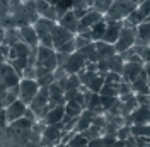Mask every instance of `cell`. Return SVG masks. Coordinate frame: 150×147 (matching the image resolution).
<instances>
[{
	"mask_svg": "<svg viewBox=\"0 0 150 147\" xmlns=\"http://www.w3.org/2000/svg\"><path fill=\"white\" fill-rule=\"evenodd\" d=\"M58 64H56V51L53 48L48 46H38V55H36V77L45 75V74H51L55 70Z\"/></svg>",
	"mask_w": 150,
	"mask_h": 147,
	"instance_id": "1",
	"label": "cell"
},
{
	"mask_svg": "<svg viewBox=\"0 0 150 147\" xmlns=\"http://www.w3.org/2000/svg\"><path fill=\"white\" fill-rule=\"evenodd\" d=\"M137 9V4L131 0H112L109 10L104 14V21H123Z\"/></svg>",
	"mask_w": 150,
	"mask_h": 147,
	"instance_id": "2",
	"label": "cell"
},
{
	"mask_svg": "<svg viewBox=\"0 0 150 147\" xmlns=\"http://www.w3.org/2000/svg\"><path fill=\"white\" fill-rule=\"evenodd\" d=\"M56 22L55 21H50V19L39 17L33 24V28L36 31L38 41H39V46H48V48H53V39H51V29Z\"/></svg>",
	"mask_w": 150,
	"mask_h": 147,
	"instance_id": "3",
	"label": "cell"
},
{
	"mask_svg": "<svg viewBox=\"0 0 150 147\" xmlns=\"http://www.w3.org/2000/svg\"><path fill=\"white\" fill-rule=\"evenodd\" d=\"M135 39H137V28H128V26H123L118 39L114 43V50L116 53H123L125 50H128L135 45Z\"/></svg>",
	"mask_w": 150,
	"mask_h": 147,
	"instance_id": "4",
	"label": "cell"
},
{
	"mask_svg": "<svg viewBox=\"0 0 150 147\" xmlns=\"http://www.w3.org/2000/svg\"><path fill=\"white\" fill-rule=\"evenodd\" d=\"M17 89H19V99L29 104L33 101V98L36 96V92L39 91V86H38L36 79H21Z\"/></svg>",
	"mask_w": 150,
	"mask_h": 147,
	"instance_id": "5",
	"label": "cell"
},
{
	"mask_svg": "<svg viewBox=\"0 0 150 147\" xmlns=\"http://www.w3.org/2000/svg\"><path fill=\"white\" fill-rule=\"evenodd\" d=\"M0 79H2V86L5 89H10V87H17L19 86L21 75L10 67V64L4 62V64H0Z\"/></svg>",
	"mask_w": 150,
	"mask_h": 147,
	"instance_id": "6",
	"label": "cell"
},
{
	"mask_svg": "<svg viewBox=\"0 0 150 147\" xmlns=\"http://www.w3.org/2000/svg\"><path fill=\"white\" fill-rule=\"evenodd\" d=\"M60 138H62V130L55 127V125H46L43 133H41V147H55L60 144Z\"/></svg>",
	"mask_w": 150,
	"mask_h": 147,
	"instance_id": "7",
	"label": "cell"
},
{
	"mask_svg": "<svg viewBox=\"0 0 150 147\" xmlns=\"http://www.w3.org/2000/svg\"><path fill=\"white\" fill-rule=\"evenodd\" d=\"M85 64H87L85 56L82 55L80 51H74V53H70V55H68L67 62L62 65V67L67 70V74H79L85 67Z\"/></svg>",
	"mask_w": 150,
	"mask_h": 147,
	"instance_id": "8",
	"label": "cell"
},
{
	"mask_svg": "<svg viewBox=\"0 0 150 147\" xmlns=\"http://www.w3.org/2000/svg\"><path fill=\"white\" fill-rule=\"evenodd\" d=\"M74 33H70V31H67L65 28H62L58 22H56L53 29H51V39H53V50L56 48H60L62 45H65L68 41H72L74 39Z\"/></svg>",
	"mask_w": 150,
	"mask_h": 147,
	"instance_id": "9",
	"label": "cell"
},
{
	"mask_svg": "<svg viewBox=\"0 0 150 147\" xmlns=\"http://www.w3.org/2000/svg\"><path fill=\"white\" fill-rule=\"evenodd\" d=\"M26 110H28V104H26V103H22L19 98L14 103H10L7 108H4V113H5V120H7V123H10V121H14V120L21 118V116H24Z\"/></svg>",
	"mask_w": 150,
	"mask_h": 147,
	"instance_id": "10",
	"label": "cell"
},
{
	"mask_svg": "<svg viewBox=\"0 0 150 147\" xmlns=\"http://www.w3.org/2000/svg\"><path fill=\"white\" fill-rule=\"evenodd\" d=\"M121 28H123V21H106V29H104V34H103L101 41L114 45Z\"/></svg>",
	"mask_w": 150,
	"mask_h": 147,
	"instance_id": "11",
	"label": "cell"
},
{
	"mask_svg": "<svg viewBox=\"0 0 150 147\" xmlns=\"http://www.w3.org/2000/svg\"><path fill=\"white\" fill-rule=\"evenodd\" d=\"M48 87H39V91L36 92V96L33 98V101L29 103L28 106L31 108V110L36 113V116H38V120H39V115H41V110L45 108L48 104Z\"/></svg>",
	"mask_w": 150,
	"mask_h": 147,
	"instance_id": "12",
	"label": "cell"
},
{
	"mask_svg": "<svg viewBox=\"0 0 150 147\" xmlns=\"http://www.w3.org/2000/svg\"><path fill=\"white\" fill-rule=\"evenodd\" d=\"M103 16L99 14V12H96V10L89 9L87 10V14H85L82 19H79V26H77V34H80V33H84V31H89V29L92 28L94 24L97 22V21H101Z\"/></svg>",
	"mask_w": 150,
	"mask_h": 147,
	"instance_id": "13",
	"label": "cell"
},
{
	"mask_svg": "<svg viewBox=\"0 0 150 147\" xmlns=\"http://www.w3.org/2000/svg\"><path fill=\"white\" fill-rule=\"evenodd\" d=\"M143 70V64H135V62H125L121 79L125 82H133Z\"/></svg>",
	"mask_w": 150,
	"mask_h": 147,
	"instance_id": "14",
	"label": "cell"
},
{
	"mask_svg": "<svg viewBox=\"0 0 150 147\" xmlns=\"http://www.w3.org/2000/svg\"><path fill=\"white\" fill-rule=\"evenodd\" d=\"M19 29V38L21 41H24L26 45H29L31 48H36L39 46V41H38V36H36V31L33 28V24H28V26H21Z\"/></svg>",
	"mask_w": 150,
	"mask_h": 147,
	"instance_id": "15",
	"label": "cell"
},
{
	"mask_svg": "<svg viewBox=\"0 0 150 147\" xmlns=\"http://www.w3.org/2000/svg\"><path fill=\"white\" fill-rule=\"evenodd\" d=\"M62 28H65L67 31H70V33H74V34H77V26H79V19L74 16V12H72V9H68L62 16V17L56 21Z\"/></svg>",
	"mask_w": 150,
	"mask_h": 147,
	"instance_id": "16",
	"label": "cell"
},
{
	"mask_svg": "<svg viewBox=\"0 0 150 147\" xmlns=\"http://www.w3.org/2000/svg\"><path fill=\"white\" fill-rule=\"evenodd\" d=\"M130 86H131V92H135V94H149L150 92V82L143 70L133 82H130Z\"/></svg>",
	"mask_w": 150,
	"mask_h": 147,
	"instance_id": "17",
	"label": "cell"
},
{
	"mask_svg": "<svg viewBox=\"0 0 150 147\" xmlns=\"http://www.w3.org/2000/svg\"><path fill=\"white\" fill-rule=\"evenodd\" d=\"M63 115H65V104H58L45 115L43 121H45V125H56L63 120Z\"/></svg>",
	"mask_w": 150,
	"mask_h": 147,
	"instance_id": "18",
	"label": "cell"
},
{
	"mask_svg": "<svg viewBox=\"0 0 150 147\" xmlns=\"http://www.w3.org/2000/svg\"><path fill=\"white\" fill-rule=\"evenodd\" d=\"M96 43V53H97V62L99 60H108L111 58L116 50H114V45H109V43H104V41H94Z\"/></svg>",
	"mask_w": 150,
	"mask_h": 147,
	"instance_id": "19",
	"label": "cell"
},
{
	"mask_svg": "<svg viewBox=\"0 0 150 147\" xmlns=\"http://www.w3.org/2000/svg\"><path fill=\"white\" fill-rule=\"evenodd\" d=\"M92 118H94V113L91 110H82V113H80V115H79V118H77V123H75L74 132L80 133V132H84L85 128H89Z\"/></svg>",
	"mask_w": 150,
	"mask_h": 147,
	"instance_id": "20",
	"label": "cell"
},
{
	"mask_svg": "<svg viewBox=\"0 0 150 147\" xmlns=\"http://www.w3.org/2000/svg\"><path fill=\"white\" fill-rule=\"evenodd\" d=\"M9 127H10V130H14V132L21 133V132H28V130L33 128V121H31V120H28L26 116H21V118L10 121Z\"/></svg>",
	"mask_w": 150,
	"mask_h": 147,
	"instance_id": "21",
	"label": "cell"
},
{
	"mask_svg": "<svg viewBox=\"0 0 150 147\" xmlns=\"http://www.w3.org/2000/svg\"><path fill=\"white\" fill-rule=\"evenodd\" d=\"M104 29H106V21H104V17H103L101 21H97L92 28L89 29L91 39H92V41H101V39H103V34H104Z\"/></svg>",
	"mask_w": 150,
	"mask_h": 147,
	"instance_id": "22",
	"label": "cell"
},
{
	"mask_svg": "<svg viewBox=\"0 0 150 147\" xmlns=\"http://www.w3.org/2000/svg\"><path fill=\"white\" fill-rule=\"evenodd\" d=\"M17 41H21V38H19V29L17 28H9L5 29V33H4V45L7 46H12L14 43H17Z\"/></svg>",
	"mask_w": 150,
	"mask_h": 147,
	"instance_id": "23",
	"label": "cell"
},
{
	"mask_svg": "<svg viewBox=\"0 0 150 147\" xmlns=\"http://www.w3.org/2000/svg\"><path fill=\"white\" fill-rule=\"evenodd\" d=\"M123 67H125V60L121 58L120 53H114V55L109 58V70L121 75L123 74Z\"/></svg>",
	"mask_w": 150,
	"mask_h": 147,
	"instance_id": "24",
	"label": "cell"
},
{
	"mask_svg": "<svg viewBox=\"0 0 150 147\" xmlns=\"http://www.w3.org/2000/svg\"><path fill=\"white\" fill-rule=\"evenodd\" d=\"M82 106L80 104H77V103H74V101H68V103H65V115L67 116H70V118H77L80 113H82Z\"/></svg>",
	"mask_w": 150,
	"mask_h": 147,
	"instance_id": "25",
	"label": "cell"
},
{
	"mask_svg": "<svg viewBox=\"0 0 150 147\" xmlns=\"http://www.w3.org/2000/svg\"><path fill=\"white\" fill-rule=\"evenodd\" d=\"M7 64H10V67L21 75L22 70L28 67V56H19V58H14V60H7Z\"/></svg>",
	"mask_w": 150,
	"mask_h": 147,
	"instance_id": "26",
	"label": "cell"
},
{
	"mask_svg": "<svg viewBox=\"0 0 150 147\" xmlns=\"http://www.w3.org/2000/svg\"><path fill=\"white\" fill-rule=\"evenodd\" d=\"M111 4H112V0H94V2H92V7H91V9L96 10V12H99L101 16H104V14L109 10Z\"/></svg>",
	"mask_w": 150,
	"mask_h": 147,
	"instance_id": "27",
	"label": "cell"
},
{
	"mask_svg": "<svg viewBox=\"0 0 150 147\" xmlns=\"http://www.w3.org/2000/svg\"><path fill=\"white\" fill-rule=\"evenodd\" d=\"M82 84L79 81L77 74H68L65 77V91H74V89H79Z\"/></svg>",
	"mask_w": 150,
	"mask_h": 147,
	"instance_id": "28",
	"label": "cell"
},
{
	"mask_svg": "<svg viewBox=\"0 0 150 147\" xmlns=\"http://www.w3.org/2000/svg\"><path fill=\"white\" fill-rule=\"evenodd\" d=\"M103 86H104V75L97 74V75L94 77L92 81H91V82H89L87 86H85V87H87V89H89L91 92H99Z\"/></svg>",
	"mask_w": 150,
	"mask_h": 147,
	"instance_id": "29",
	"label": "cell"
},
{
	"mask_svg": "<svg viewBox=\"0 0 150 147\" xmlns=\"http://www.w3.org/2000/svg\"><path fill=\"white\" fill-rule=\"evenodd\" d=\"M82 135H84L87 140H92V138H99L103 137V128H99V127H94V125H91L89 128H85L84 132H80Z\"/></svg>",
	"mask_w": 150,
	"mask_h": 147,
	"instance_id": "30",
	"label": "cell"
},
{
	"mask_svg": "<svg viewBox=\"0 0 150 147\" xmlns=\"http://www.w3.org/2000/svg\"><path fill=\"white\" fill-rule=\"evenodd\" d=\"M68 147H87V138L82 135V133H77L75 132L74 137L70 138V142L67 144Z\"/></svg>",
	"mask_w": 150,
	"mask_h": 147,
	"instance_id": "31",
	"label": "cell"
},
{
	"mask_svg": "<svg viewBox=\"0 0 150 147\" xmlns=\"http://www.w3.org/2000/svg\"><path fill=\"white\" fill-rule=\"evenodd\" d=\"M121 81H123L121 75L116 74V72H111V70H109L108 74H104V84H106V86H118Z\"/></svg>",
	"mask_w": 150,
	"mask_h": 147,
	"instance_id": "32",
	"label": "cell"
},
{
	"mask_svg": "<svg viewBox=\"0 0 150 147\" xmlns=\"http://www.w3.org/2000/svg\"><path fill=\"white\" fill-rule=\"evenodd\" d=\"M130 138H131V127L123 125V127L118 128V132H116V140L125 142V140H130Z\"/></svg>",
	"mask_w": 150,
	"mask_h": 147,
	"instance_id": "33",
	"label": "cell"
},
{
	"mask_svg": "<svg viewBox=\"0 0 150 147\" xmlns=\"http://www.w3.org/2000/svg\"><path fill=\"white\" fill-rule=\"evenodd\" d=\"M36 82L39 87H48L50 84L55 82V77H53V72L51 74H45V75H39V77H36Z\"/></svg>",
	"mask_w": 150,
	"mask_h": 147,
	"instance_id": "34",
	"label": "cell"
},
{
	"mask_svg": "<svg viewBox=\"0 0 150 147\" xmlns=\"http://www.w3.org/2000/svg\"><path fill=\"white\" fill-rule=\"evenodd\" d=\"M118 101V96L116 98H111V96H101V106L104 108V113L109 111L112 108V104Z\"/></svg>",
	"mask_w": 150,
	"mask_h": 147,
	"instance_id": "35",
	"label": "cell"
},
{
	"mask_svg": "<svg viewBox=\"0 0 150 147\" xmlns=\"http://www.w3.org/2000/svg\"><path fill=\"white\" fill-rule=\"evenodd\" d=\"M99 96H111V98H116V96H118V89H116V86H106V84H104L103 87H101V91H99Z\"/></svg>",
	"mask_w": 150,
	"mask_h": 147,
	"instance_id": "36",
	"label": "cell"
},
{
	"mask_svg": "<svg viewBox=\"0 0 150 147\" xmlns=\"http://www.w3.org/2000/svg\"><path fill=\"white\" fill-rule=\"evenodd\" d=\"M137 10L142 14V17H143V21L150 16V0H145V2H142V4H138L137 5Z\"/></svg>",
	"mask_w": 150,
	"mask_h": 147,
	"instance_id": "37",
	"label": "cell"
},
{
	"mask_svg": "<svg viewBox=\"0 0 150 147\" xmlns=\"http://www.w3.org/2000/svg\"><path fill=\"white\" fill-rule=\"evenodd\" d=\"M91 43V39H87V38H84L82 34H75L74 36V45H75V51L77 50H80V48H84L85 45H89Z\"/></svg>",
	"mask_w": 150,
	"mask_h": 147,
	"instance_id": "38",
	"label": "cell"
},
{
	"mask_svg": "<svg viewBox=\"0 0 150 147\" xmlns=\"http://www.w3.org/2000/svg\"><path fill=\"white\" fill-rule=\"evenodd\" d=\"M21 79H36V69L33 65H28L21 74Z\"/></svg>",
	"mask_w": 150,
	"mask_h": 147,
	"instance_id": "39",
	"label": "cell"
},
{
	"mask_svg": "<svg viewBox=\"0 0 150 147\" xmlns=\"http://www.w3.org/2000/svg\"><path fill=\"white\" fill-rule=\"evenodd\" d=\"M140 58L143 64H150V45L149 46H142L140 48Z\"/></svg>",
	"mask_w": 150,
	"mask_h": 147,
	"instance_id": "40",
	"label": "cell"
},
{
	"mask_svg": "<svg viewBox=\"0 0 150 147\" xmlns=\"http://www.w3.org/2000/svg\"><path fill=\"white\" fill-rule=\"evenodd\" d=\"M116 89H118V96H121V94H128V92H131V86H130V82L121 81V82L116 86Z\"/></svg>",
	"mask_w": 150,
	"mask_h": 147,
	"instance_id": "41",
	"label": "cell"
},
{
	"mask_svg": "<svg viewBox=\"0 0 150 147\" xmlns=\"http://www.w3.org/2000/svg\"><path fill=\"white\" fill-rule=\"evenodd\" d=\"M67 75H68V74H67V70L62 67V65H58L55 70H53V77H55V81H62V79H65Z\"/></svg>",
	"mask_w": 150,
	"mask_h": 147,
	"instance_id": "42",
	"label": "cell"
},
{
	"mask_svg": "<svg viewBox=\"0 0 150 147\" xmlns=\"http://www.w3.org/2000/svg\"><path fill=\"white\" fill-rule=\"evenodd\" d=\"M135 98H137L138 106H147L150 99V94H135Z\"/></svg>",
	"mask_w": 150,
	"mask_h": 147,
	"instance_id": "43",
	"label": "cell"
},
{
	"mask_svg": "<svg viewBox=\"0 0 150 147\" xmlns=\"http://www.w3.org/2000/svg\"><path fill=\"white\" fill-rule=\"evenodd\" d=\"M87 147H104V138H92V140H87Z\"/></svg>",
	"mask_w": 150,
	"mask_h": 147,
	"instance_id": "44",
	"label": "cell"
},
{
	"mask_svg": "<svg viewBox=\"0 0 150 147\" xmlns=\"http://www.w3.org/2000/svg\"><path fill=\"white\" fill-rule=\"evenodd\" d=\"M24 116H26L28 120H31L33 123H34V121H38V116H36V113H34V111L31 110L29 106H28V110H26V113H24Z\"/></svg>",
	"mask_w": 150,
	"mask_h": 147,
	"instance_id": "45",
	"label": "cell"
},
{
	"mask_svg": "<svg viewBox=\"0 0 150 147\" xmlns=\"http://www.w3.org/2000/svg\"><path fill=\"white\" fill-rule=\"evenodd\" d=\"M67 58H68V55H67V53H56V64H58V65H63L67 62Z\"/></svg>",
	"mask_w": 150,
	"mask_h": 147,
	"instance_id": "46",
	"label": "cell"
},
{
	"mask_svg": "<svg viewBox=\"0 0 150 147\" xmlns=\"http://www.w3.org/2000/svg\"><path fill=\"white\" fill-rule=\"evenodd\" d=\"M9 50H10V46H7V45H0V55L4 56V58H7L9 56Z\"/></svg>",
	"mask_w": 150,
	"mask_h": 147,
	"instance_id": "47",
	"label": "cell"
},
{
	"mask_svg": "<svg viewBox=\"0 0 150 147\" xmlns=\"http://www.w3.org/2000/svg\"><path fill=\"white\" fill-rule=\"evenodd\" d=\"M143 72H145V75H147V79L150 82V64H143Z\"/></svg>",
	"mask_w": 150,
	"mask_h": 147,
	"instance_id": "48",
	"label": "cell"
},
{
	"mask_svg": "<svg viewBox=\"0 0 150 147\" xmlns=\"http://www.w3.org/2000/svg\"><path fill=\"white\" fill-rule=\"evenodd\" d=\"M4 33H5V29L0 26V45H2V41H4Z\"/></svg>",
	"mask_w": 150,
	"mask_h": 147,
	"instance_id": "49",
	"label": "cell"
}]
</instances>
